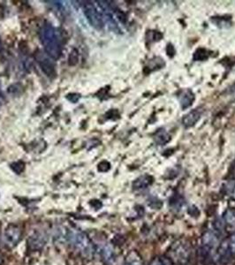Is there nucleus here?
<instances>
[{
	"instance_id": "obj_1",
	"label": "nucleus",
	"mask_w": 235,
	"mask_h": 265,
	"mask_svg": "<svg viewBox=\"0 0 235 265\" xmlns=\"http://www.w3.org/2000/svg\"><path fill=\"white\" fill-rule=\"evenodd\" d=\"M40 37L45 53L52 60H59L62 54V46L56 29L52 24H45L42 27Z\"/></svg>"
},
{
	"instance_id": "obj_2",
	"label": "nucleus",
	"mask_w": 235,
	"mask_h": 265,
	"mask_svg": "<svg viewBox=\"0 0 235 265\" xmlns=\"http://www.w3.org/2000/svg\"><path fill=\"white\" fill-rule=\"evenodd\" d=\"M68 242L84 258L92 259L94 257L95 247L88 235L80 230H69Z\"/></svg>"
},
{
	"instance_id": "obj_3",
	"label": "nucleus",
	"mask_w": 235,
	"mask_h": 265,
	"mask_svg": "<svg viewBox=\"0 0 235 265\" xmlns=\"http://www.w3.org/2000/svg\"><path fill=\"white\" fill-rule=\"evenodd\" d=\"M80 3H81L80 5L82 8L84 15L88 20V23L97 30H101L104 28L103 18L94 4H92V2H89V1H82Z\"/></svg>"
},
{
	"instance_id": "obj_4",
	"label": "nucleus",
	"mask_w": 235,
	"mask_h": 265,
	"mask_svg": "<svg viewBox=\"0 0 235 265\" xmlns=\"http://www.w3.org/2000/svg\"><path fill=\"white\" fill-rule=\"evenodd\" d=\"M21 236H22V232L20 226L17 225H9L4 230V242L6 245L11 248L15 247L20 242Z\"/></svg>"
},
{
	"instance_id": "obj_5",
	"label": "nucleus",
	"mask_w": 235,
	"mask_h": 265,
	"mask_svg": "<svg viewBox=\"0 0 235 265\" xmlns=\"http://www.w3.org/2000/svg\"><path fill=\"white\" fill-rule=\"evenodd\" d=\"M36 60L40 66L41 69L43 70L44 74L48 77H52L56 75V69L55 65L52 62L51 59H49V56L42 52H39L36 54Z\"/></svg>"
},
{
	"instance_id": "obj_6",
	"label": "nucleus",
	"mask_w": 235,
	"mask_h": 265,
	"mask_svg": "<svg viewBox=\"0 0 235 265\" xmlns=\"http://www.w3.org/2000/svg\"><path fill=\"white\" fill-rule=\"evenodd\" d=\"M45 244H46V236L41 232L33 233V234L28 238V248L33 251L43 250Z\"/></svg>"
},
{
	"instance_id": "obj_7",
	"label": "nucleus",
	"mask_w": 235,
	"mask_h": 265,
	"mask_svg": "<svg viewBox=\"0 0 235 265\" xmlns=\"http://www.w3.org/2000/svg\"><path fill=\"white\" fill-rule=\"evenodd\" d=\"M202 111L200 109H195L194 111H190L186 116H184L182 123L186 127H190L195 126V123L197 122L202 116Z\"/></svg>"
},
{
	"instance_id": "obj_8",
	"label": "nucleus",
	"mask_w": 235,
	"mask_h": 265,
	"mask_svg": "<svg viewBox=\"0 0 235 265\" xmlns=\"http://www.w3.org/2000/svg\"><path fill=\"white\" fill-rule=\"evenodd\" d=\"M180 105L183 109H187L189 106H191L192 103L195 100V95L190 89L184 90L179 96Z\"/></svg>"
},
{
	"instance_id": "obj_9",
	"label": "nucleus",
	"mask_w": 235,
	"mask_h": 265,
	"mask_svg": "<svg viewBox=\"0 0 235 265\" xmlns=\"http://www.w3.org/2000/svg\"><path fill=\"white\" fill-rule=\"evenodd\" d=\"M154 140L157 144L163 146L164 144L169 143L171 140V136L164 129H159L154 135Z\"/></svg>"
},
{
	"instance_id": "obj_10",
	"label": "nucleus",
	"mask_w": 235,
	"mask_h": 265,
	"mask_svg": "<svg viewBox=\"0 0 235 265\" xmlns=\"http://www.w3.org/2000/svg\"><path fill=\"white\" fill-rule=\"evenodd\" d=\"M203 242L204 249L207 250L215 249L216 247L218 246V239L214 234H212L211 233H208L204 235Z\"/></svg>"
},
{
	"instance_id": "obj_11",
	"label": "nucleus",
	"mask_w": 235,
	"mask_h": 265,
	"mask_svg": "<svg viewBox=\"0 0 235 265\" xmlns=\"http://www.w3.org/2000/svg\"><path fill=\"white\" fill-rule=\"evenodd\" d=\"M152 183V177L149 175H144L137 178L136 181L134 182L133 186L135 189H143L146 188L148 186H150Z\"/></svg>"
},
{
	"instance_id": "obj_12",
	"label": "nucleus",
	"mask_w": 235,
	"mask_h": 265,
	"mask_svg": "<svg viewBox=\"0 0 235 265\" xmlns=\"http://www.w3.org/2000/svg\"><path fill=\"white\" fill-rule=\"evenodd\" d=\"M102 252V257L104 259V261L107 264H112L114 261V253L113 250L110 246H104V248L101 250Z\"/></svg>"
},
{
	"instance_id": "obj_13",
	"label": "nucleus",
	"mask_w": 235,
	"mask_h": 265,
	"mask_svg": "<svg viewBox=\"0 0 235 265\" xmlns=\"http://www.w3.org/2000/svg\"><path fill=\"white\" fill-rule=\"evenodd\" d=\"M208 58L207 52L203 49H199L197 52H195L194 59L195 60H204Z\"/></svg>"
},
{
	"instance_id": "obj_14",
	"label": "nucleus",
	"mask_w": 235,
	"mask_h": 265,
	"mask_svg": "<svg viewBox=\"0 0 235 265\" xmlns=\"http://www.w3.org/2000/svg\"><path fill=\"white\" fill-rule=\"evenodd\" d=\"M12 169L14 171L16 174L20 175L25 169V165L22 162H16L12 165Z\"/></svg>"
},
{
	"instance_id": "obj_15",
	"label": "nucleus",
	"mask_w": 235,
	"mask_h": 265,
	"mask_svg": "<svg viewBox=\"0 0 235 265\" xmlns=\"http://www.w3.org/2000/svg\"><path fill=\"white\" fill-rule=\"evenodd\" d=\"M126 265H142L141 262L139 261L138 258H136V257H132L130 256L129 258H128V261L126 263Z\"/></svg>"
},
{
	"instance_id": "obj_16",
	"label": "nucleus",
	"mask_w": 235,
	"mask_h": 265,
	"mask_svg": "<svg viewBox=\"0 0 235 265\" xmlns=\"http://www.w3.org/2000/svg\"><path fill=\"white\" fill-rule=\"evenodd\" d=\"M109 169H110V164L106 162V161L100 163L99 165H98V170L100 172H107Z\"/></svg>"
},
{
	"instance_id": "obj_17",
	"label": "nucleus",
	"mask_w": 235,
	"mask_h": 265,
	"mask_svg": "<svg viewBox=\"0 0 235 265\" xmlns=\"http://www.w3.org/2000/svg\"><path fill=\"white\" fill-rule=\"evenodd\" d=\"M227 220L229 222L230 224H235V218L231 212H228V214H227Z\"/></svg>"
},
{
	"instance_id": "obj_18",
	"label": "nucleus",
	"mask_w": 235,
	"mask_h": 265,
	"mask_svg": "<svg viewBox=\"0 0 235 265\" xmlns=\"http://www.w3.org/2000/svg\"><path fill=\"white\" fill-rule=\"evenodd\" d=\"M229 247H230V250H231V251L235 252V235L234 237L232 238Z\"/></svg>"
},
{
	"instance_id": "obj_19",
	"label": "nucleus",
	"mask_w": 235,
	"mask_h": 265,
	"mask_svg": "<svg viewBox=\"0 0 235 265\" xmlns=\"http://www.w3.org/2000/svg\"><path fill=\"white\" fill-rule=\"evenodd\" d=\"M3 98V90H2V84L0 82V99Z\"/></svg>"
},
{
	"instance_id": "obj_20",
	"label": "nucleus",
	"mask_w": 235,
	"mask_h": 265,
	"mask_svg": "<svg viewBox=\"0 0 235 265\" xmlns=\"http://www.w3.org/2000/svg\"><path fill=\"white\" fill-rule=\"evenodd\" d=\"M152 265H163V264H162V262L157 261H157L154 262Z\"/></svg>"
},
{
	"instance_id": "obj_21",
	"label": "nucleus",
	"mask_w": 235,
	"mask_h": 265,
	"mask_svg": "<svg viewBox=\"0 0 235 265\" xmlns=\"http://www.w3.org/2000/svg\"><path fill=\"white\" fill-rule=\"evenodd\" d=\"M2 263H3V259H2V255H1V252H0V265H2Z\"/></svg>"
},
{
	"instance_id": "obj_22",
	"label": "nucleus",
	"mask_w": 235,
	"mask_h": 265,
	"mask_svg": "<svg viewBox=\"0 0 235 265\" xmlns=\"http://www.w3.org/2000/svg\"><path fill=\"white\" fill-rule=\"evenodd\" d=\"M232 92L234 93V94H235V84L234 85V87H232Z\"/></svg>"
},
{
	"instance_id": "obj_23",
	"label": "nucleus",
	"mask_w": 235,
	"mask_h": 265,
	"mask_svg": "<svg viewBox=\"0 0 235 265\" xmlns=\"http://www.w3.org/2000/svg\"><path fill=\"white\" fill-rule=\"evenodd\" d=\"M2 51V42H1V39H0V52Z\"/></svg>"
}]
</instances>
